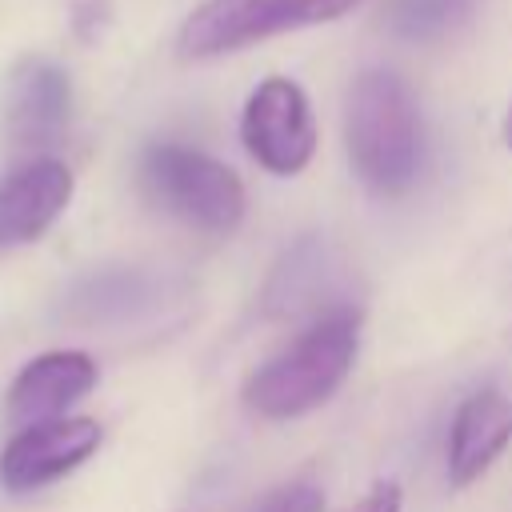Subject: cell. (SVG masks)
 I'll return each instance as SVG.
<instances>
[{
	"mask_svg": "<svg viewBox=\"0 0 512 512\" xmlns=\"http://www.w3.org/2000/svg\"><path fill=\"white\" fill-rule=\"evenodd\" d=\"M344 144L360 184L376 196H404L424 160V128L412 88L392 68H364L344 104Z\"/></svg>",
	"mask_w": 512,
	"mask_h": 512,
	"instance_id": "cell-2",
	"label": "cell"
},
{
	"mask_svg": "<svg viewBox=\"0 0 512 512\" xmlns=\"http://www.w3.org/2000/svg\"><path fill=\"white\" fill-rule=\"evenodd\" d=\"M320 508H324V492H320V484H312V480L280 484V488H272V492L256 504V512H320Z\"/></svg>",
	"mask_w": 512,
	"mask_h": 512,
	"instance_id": "cell-13",
	"label": "cell"
},
{
	"mask_svg": "<svg viewBox=\"0 0 512 512\" xmlns=\"http://www.w3.org/2000/svg\"><path fill=\"white\" fill-rule=\"evenodd\" d=\"M72 168L56 156H32L0 176V252L40 240L72 200Z\"/></svg>",
	"mask_w": 512,
	"mask_h": 512,
	"instance_id": "cell-9",
	"label": "cell"
},
{
	"mask_svg": "<svg viewBox=\"0 0 512 512\" xmlns=\"http://www.w3.org/2000/svg\"><path fill=\"white\" fill-rule=\"evenodd\" d=\"M72 120V80L56 60L24 56L4 96V128L16 148H52Z\"/></svg>",
	"mask_w": 512,
	"mask_h": 512,
	"instance_id": "cell-8",
	"label": "cell"
},
{
	"mask_svg": "<svg viewBox=\"0 0 512 512\" xmlns=\"http://www.w3.org/2000/svg\"><path fill=\"white\" fill-rule=\"evenodd\" d=\"M504 140H508V148H512V108H508V116H504Z\"/></svg>",
	"mask_w": 512,
	"mask_h": 512,
	"instance_id": "cell-16",
	"label": "cell"
},
{
	"mask_svg": "<svg viewBox=\"0 0 512 512\" xmlns=\"http://www.w3.org/2000/svg\"><path fill=\"white\" fill-rule=\"evenodd\" d=\"M108 24V8L100 4V0H84V4H76V16H72V28L84 36V40H92L100 28Z\"/></svg>",
	"mask_w": 512,
	"mask_h": 512,
	"instance_id": "cell-15",
	"label": "cell"
},
{
	"mask_svg": "<svg viewBox=\"0 0 512 512\" xmlns=\"http://www.w3.org/2000/svg\"><path fill=\"white\" fill-rule=\"evenodd\" d=\"M104 440L92 416H52L24 424L0 452V484L8 492H36L80 468Z\"/></svg>",
	"mask_w": 512,
	"mask_h": 512,
	"instance_id": "cell-7",
	"label": "cell"
},
{
	"mask_svg": "<svg viewBox=\"0 0 512 512\" xmlns=\"http://www.w3.org/2000/svg\"><path fill=\"white\" fill-rule=\"evenodd\" d=\"M356 0H204L180 24L184 60H216L280 32L340 20Z\"/></svg>",
	"mask_w": 512,
	"mask_h": 512,
	"instance_id": "cell-4",
	"label": "cell"
},
{
	"mask_svg": "<svg viewBox=\"0 0 512 512\" xmlns=\"http://www.w3.org/2000/svg\"><path fill=\"white\" fill-rule=\"evenodd\" d=\"M140 188L168 216L200 232H232L248 208L240 176L216 156L184 144H152L140 156Z\"/></svg>",
	"mask_w": 512,
	"mask_h": 512,
	"instance_id": "cell-3",
	"label": "cell"
},
{
	"mask_svg": "<svg viewBox=\"0 0 512 512\" xmlns=\"http://www.w3.org/2000/svg\"><path fill=\"white\" fill-rule=\"evenodd\" d=\"M240 140L248 156L272 176H296L312 164L320 132L304 88L288 76H268L252 88L240 112Z\"/></svg>",
	"mask_w": 512,
	"mask_h": 512,
	"instance_id": "cell-5",
	"label": "cell"
},
{
	"mask_svg": "<svg viewBox=\"0 0 512 512\" xmlns=\"http://www.w3.org/2000/svg\"><path fill=\"white\" fill-rule=\"evenodd\" d=\"M512 444V400L496 388H480L472 392L456 416H452V432H448V476L456 488L476 484Z\"/></svg>",
	"mask_w": 512,
	"mask_h": 512,
	"instance_id": "cell-11",
	"label": "cell"
},
{
	"mask_svg": "<svg viewBox=\"0 0 512 512\" xmlns=\"http://www.w3.org/2000/svg\"><path fill=\"white\" fill-rule=\"evenodd\" d=\"M344 288H348L344 252L328 236L308 232L292 248H284V256L268 272L260 312L272 320H296V316L312 320L336 304H348Z\"/></svg>",
	"mask_w": 512,
	"mask_h": 512,
	"instance_id": "cell-6",
	"label": "cell"
},
{
	"mask_svg": "<svg viewBox=\"0 0 512 512\" xmlns=\"http://www.w3.org/2000/svg\"><path fill=\"white\" fill-rule=\"evenodd\" d=\"M476 0H396L392 4V28L408 40H432L444 36L452 24H460L472 12Z\"/></svg>",
	"mask_w": 512,
	"mask_h": 512,
	"instance_id": "cell-12",
	"label": "cell"
},
{
	"mask_svg": "<svg viewBox=\"0 0 512 512\" xmlns=\"http://www.w3.org/2000/svg\"><path fill=\"white\" fill-rule=\"evenodd\" d=\"M92 388H96V360L88 352H76V348L40 352L16 372L8 388V416L20 424L52 420V416H64Z\"/></svg>",
	"mask_w": 512,
	"mask_h": 512,
	"instance_id": "cell-10",
	"label": "cell"
},
{
	"mask_svg": "<svg viewBox=\"0 0 512 512\" xmlns=\"http://www.w3.org/2000/svg\"><path fill=\"white\" fill-rule=\"evenodd\" d=\"M400 508H404V488L396 480H376L340 512H400Z\"/></svg>",
	"mask_w": 512,
	"mask_h": 512,
	"instance_id": "cell-14",
	"label": "cell"
},
{
	"mask_svg": "<svg viewBox=\"0 0 512 512\" xmlns=\"http://www.w3.org/2000/svg\"><path fill=\"white\" fill-rule=\"evenodd\" d=\"M360 332L364 312L352 300L312 316L304 332H296L272 360H264L244 380V408L260 420L280 424L328 404L356 364Z\"/></svg>",
	"mask_w": 512,
	"mask_h": 512,
	"instance_id": "cell-1",
	"label": "cell"
}]
</instances>
